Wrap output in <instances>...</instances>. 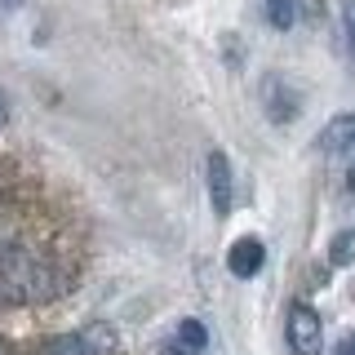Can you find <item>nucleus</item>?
<instances>
[{"mask_svg": "<svg viewBox=\"0 0 355 355\" xmlns=\"http://www.w3.org/2000/svg\"><path fill=\"white\" fill-rule=\"evenodd\" d=\"M347 205H351V209H355V169H351V173H347Z\"/></svg>", "mask_w": 355, "mask_h": 355, "instance_id": "nucleus-11", "label": "nucleus"}, {"mask_svg": "<svg viewBox=\"0 0 355 355\" xmlns=\"http://www.w3.org/2000/svg\"><path fill=\"white\" fill-rule=\"evenodd\" d=\"M329 262L333 266H351L355 262V227L351 231H338V236L329 240Z\"/></svg>", "mask_w": 355, "mask_h": 355, "instance_id": "nucleus-9", "label": "nucleus"}, {"mask_svg": "<svg viewBox=\"0 0 355 355\" xmlns=\"http://www.w3.org/2000/svg\"><path fill=\"white\" fill-rule=\"evenodd\" d=\"M209 347V329L200 320H178L173 338L164 342V355H205Z\"/></svg>", "mask_w": 355, "mask_h": 355, "instance_id": "nucleus-7", "label": "nucleus"}, {"mask_svg": "<svg viewBox=\"0 0 355 355\" xmlns=\"http://www.w3.org/2000/svg\"><path fill=\"white\" fill-rule=\"evenodd\" d=\"M58 293L53 266L27 249H5L0 253V302H40Z\"/></svg>", "mask_w": 355, "mask_h": 355, "instance_id": "nucleus-1", "label": "nucleus"}, {"mask_svg": "<svg viewBox=\"0 0 355 355\" xmlns=\"http://www.w3.org/2000/svg\"><path fill=\"white\" fill-rule=\"evenodd\" d=\"M342 27H347V40L355 49V0H342Z\"/></svg>", "mask_w": 355, "mask_h": 355, "instance_id": "nucleus-10", "label": "nucleus"}, {"mask_svg": "<svg viewBox=\"0 0 355 355\" xmlns=\"http://www.w3.org/2000/svg\"><path fill=\"white\" fill-rule=\"evenodd\" d=\"M262 266H266V244L258 236H240L227 249V271L236 275V280H253Z\"/></svg>", "mask_w": 355, "mask_h": 355, "instance_id": "nucleus-5", "label": "nucleus"}, {"mask_svg": "<svg viewBox=\"0 0 355 355\" xmlns=\"http://www.w3.org/2000/svg\"><path fill=\"white\" fill-rule=\"evenodd\" d=\"M320 155H329V160L351 164V169H355V111L333 116L329 125L320 129Z\"/></svg>", "mask_w": 355, "mask_h": 355, "instance_id": "nucleus-4", "label": "nucleus"}, {"mask_svg": "<svg viewBox=\"0 0 355 355\" xmlns=\"http://www.w3.org/2000/svg\"><path fill=\"white\" fill-rule=\"evenodd\" d=\"M284 338H288V351H293V355H320V351H324V324H320V315L306 302L288 306Z\"/></svg>", "mask_w": 355, "mask_h": 355, "instance_id": "nucleus-3", "label": "nucleus"}, {"mask_svg": "<svg viewBox=\"0 0 355 355\" xmlns=\"http://www.w3.org/2000/svg\"><path fill=\"white\" fill-rule=\"evenodd\" d=\"M342 355H355V333H347V342H342Z\"/></svg>", "mask_w": 355, "mask_h": 355, "instance_id": "nucleus-12", "label": "nucleus"}, {"mask_svg": "<svg viewBox=\"0 0 355 355\" xmlns=\"http://www.w3.org/2000/svg\"><path fill=\"white\" fill-rule=\"evenodd\" d=\"M5 120H9V103H5V94H0V129H5Z\"/></svg>", "mask_w": 355, "mask_h": 355, "instance_id": "nucleus-13", "label": "nucleus"}, {"mask_svg": "<svg viewBox=\"0 0 355 355\" xmlns=\"http://www.w3.org/2000/svg\"><path fill=\"white\" fill-rule=\"evenodd\" d=\"M205 173H209V200H214V214L227 218L231 214V160L222 151H209Z\"/></svg>", "mask_w": 355, "mask_h": 355, "instance_id": "nucleus-6", "label": "nucleus"}, {"mask_svg": "<svg viewBox=\"0 0 355 355\" xmlns=\"http://www.w3.org/2000/svg\"><path fill=\"white\" fill-rule=\"evenodd\" d=\"M120 351V333L111 324H85L80 333H67V338H53L44 355H116Z\"/></svg>", "mask_w": 355, "mask_h": 355, "instance_id": "nucleus-2", "label": "nucleus"}, {"mask_svg": "<svg viewBox=\"0 0 355 355\" xmlns=\"http://www.w3.org/2000/svg\"><path fill=\"white\" fill-rule=\"evenodd\" d=\"M262 14L275 31H288L297 22V0H262Z\"/></svg>", "mask_w": 355, "mask_h": 355, "instance_id": "nucleus-8", "label": "nucleus"}]
</instances>
